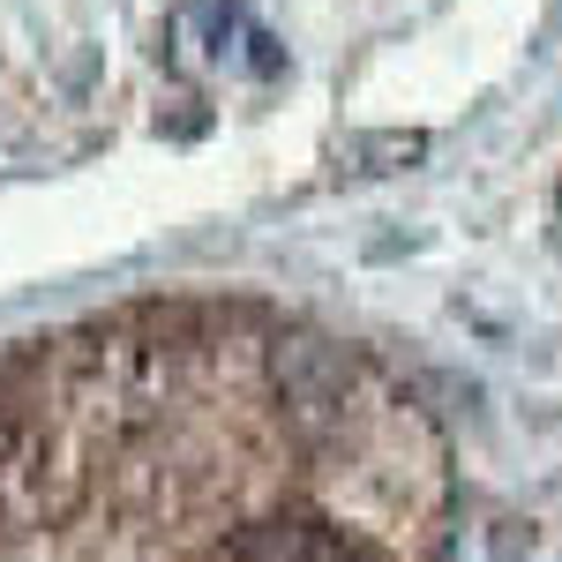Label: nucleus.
I'll return each instance as SVG.
<instances>
[{
    "mask_svg": "<svg viewBox=\"0 0 562 562\" xmlns=\"http://www.w3.org/2000/svg\"><path fill=\"white\" fill-rule=\"evenodd\" d=\"M428 150V135H375L368 143V158H383V166H397V158H420Z\"/></svg>",
    "mask_w": 562,
    "mask_h": 562,
    "instance_id": "nucleus-1",
    "label": "nucleus"
},
{
    "mask_svg": "<svg viewBox=\"0 0 562 562\" xmlns=\"http://www.w3.org/2000/svg\"><path fill=\"white\" fill-rule=\"evenodd\" d=\"M248 45H256V53H248V60H256V76H278V68H285V53H278L270 31H248Z\"/></svg>",
    "mask_w": 562,
    "mask_h": 562,
    "instance_id": "nucleus-2",
    "label": "nucleus"
}]
</instances>
